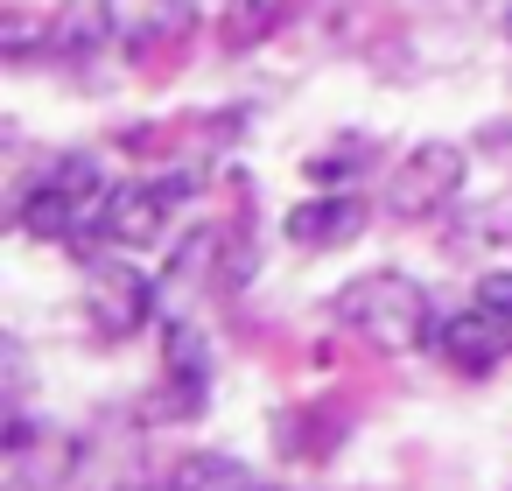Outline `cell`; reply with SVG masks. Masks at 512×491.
<instances>
[{
  "label": "cell",
  "mask_w": 512,
  "mask_h": 491,
  "mask_svg": "<svg viewBox=\"0 0 512 491\" xmlns=\"http://www.w3.org/2000/svg\"><path fill=\"white\" fill-rule=\"evenodd\" d=\"M106 204H113L106 169H99L92 155H64V162H50V169L15 197V218H22V232L85 253V239H106Z\"/></svg>",
  "instance_id": "1"
},
{
  "label": "cell",
  "mask_w": 512,
  "mask_h": 491,
  "mask_svg": "<svg viewBox=\"0 0 512 491\" xmlns=\"http://www.w3.org/2000/svg\"><path fill=\"white\" fill-rule=\"evenodd\" d=\"M337 323L358 330L372 351H414L428 337V295H421V281H407L393 267L386 274H358L337 295Z\"/></svg>",
  "instance_id": "2"
},
{
  "label": "cell",
  "mask_w": 512,
  "mask_h": 491,
  "mask_svg": "<svg viewBox=\"0 0 512 491\" xmlns=\"http://www.w3.org/2000/svg\"><path fill=\"white\" fill-rule=\"evenodd\" d=\"M456 190H463V148L421 141L414 155H400V169H393V183H386V218L428 225V218H442V211L456 204Z\"/></svg>",
  "instance_id": "3"
},
{
  "label": "cell",
  "mask_w": 512,
  "mask_h": 491,
  "mask_svg": "<svg viewBox=\"0 0 512 491\" xmlns=\"http://www.w3.org/2000/svg\"><path fill=\"white\" fill-rule=\"evenodd\" d=\"M85 316H92L99 337H134L155 316V281L127 260H99L85 274Z\"/></svg>",
  "instance_id": "4"
},
{
  "label": "cell",
  "mask_w": 512,
  "mask_h": 491,
  "mask_svg": "<svg viewBox=\"0 0 512 491\" xmlns=\"http://www.w3.org/2000/svg\"><path fill=\"white\" fill-rule=\"evenodd\" d=\"M190 197V176H162V183H113L106 204V239L113 246H155L169 232V211Z\"/></svg>",
  "instance_id": "5"
},
{
  "label": "cell",
  "mask_w": 512,
  "mask_h": 491,
  "mask_svg": "<svg viewBox=\"0 0 512 491\" xmlns=\"http://www.w3.org/2000/svg\"><path fill=\"white\" fill-rule=\"evenodd\" d=\"M435 351H442V365H456V372H491V365L512 351V323H505L498 309H484V302H463V309H449V323L435 330Z\"/></svg>",
  "instance_id": "6"
},
{
  "label": "cell",
  "mask_w": 512,
  "mask_h": 491,
  "mask_svg": "<svg viewBox=\"0 0 512 491\" xmlns=\"http://www.w3.org/2000/svg\"><path fill=\"white\" fill-rule=\"evenodd\" d=\"M71 463H78V442L43 428V421H29L15 407V421H8V470H15V484L22 491H50V484L71 477Z\"/></svg>",
  "instance_id": "7"
},
{
  "label": "cell",
  "mask_w": 512,
  "mask_h": 491,
  "mask_svg": "<svg viewBox=\"0 0 512 491\" xmlns=\"http://www.w3.org/2000/svg\"><path fill=\"white\" fill-rule=\"evenodd\" d=\"M190 22H197L190 0H113V43L134 50V57H148L162 43H183Z\"/></svg>",
  "instance_id": "8"
},
{
  "label": "cell",
  "mask_w": 512,
  "mask_h": 491,
  "mask_svg": "<svg viewBox=\"0 0 512 491\" xmlns=\"http://www.w3.org/2000/svg\"><path fill=\"white\" fill-rule=\"evenodd\" d=\"M281 232H288L295 246L323 253V246H344V239L365 232V204H358L351 190H323V197H302V204L281 218Z\"/></svg>",
  "instance_id": "9"
},
{
  "label": "cell",
  "mask_w": 512,
  "mask_h": 491,
  "mask_svg": "<svg viewBox=\"0 0 512 491\" xmlns=\"http://www.w3.org/2000/svg\"><path fill=\"white\" fill-rule=\"evenodd\" d=\"M211 393V344L197 323H169V421H190Z\"/></svg>",
  "instance_id": "10"
},
{
  "label": "cell",
  "mask_w": 512,
  "mask_h": 491,
  "mask_svg": "<svg viewBox=\"0 0 512 491\" xmlns=\"http://www.w3.org/2000/svg\"><path fill=\"white\" fill-rule=\"evenodd\" d=\"M99 43H113V0H71V8L50 22L57 57H92Z\"/></svg>",
  "instance_id": "11"
},
{
  "label": "cell",
  "mask_w": 512,
  "mask_h": 491,
  "mask_svg": "<svg viewBox=\"0 0 512 491\" xmlns=\"http://www.w3.org/2000/svg\"><path fill=\"white\" fill-rule=\"evenodd\" d=\"M288 15H295V0H225L218 36H225V50H260Z\"/></svg>",
  "instance_id": "12"
},
{
  "label": "cell",
  "mask_w": 512,
  "mask_h": 491,
  "mask_svg": "<svg viewBox=\"0 0 512 491\" xmlns=\"http://www.w3.org/2000/svg\"><path fill=\"white\" fill-rule=\"evenodd\" d=\"M169 491H260V484H253V470L232 463V456H190V463H176Z\"/></svg>",
  "instance_id": "13"
},
{
  "label": "cell",
  "mask_w": 512,
  "mask_h": 491,
  "mask_svg": "<svg viewBox=\"0 0 512 491\" xmlns=\"http://www.w3.org/2000/svg\"><path fill=\"white\" fill-rule=\"evenodd\" d=\"M365 155H372L365 141H351V148H323V155H309V176H316V183H330V176H351Z\"/></svg>",
  "instance_id": "14"
},
{
  "label": "cell",
  "mask_w": 512,
  "mask_h": 491,
  "mask_svg": "<svg viewBox=\"0 0 512 491\" xmlns=\"http://www.w3.org/2000/svg\"><path fill=\"white\" fill-rule=\"evenodd\" d=\"M477 302H484V309H498V316L512 323V274H505V267H498V274H484V281H477Z\"/></svg>",
  "instance_id": "15"
},
{
  "label": "cell",
  "mask_w": 512,
  "mask_h": 491,
  "mask_svg": "<svg viewBox=\"0 0 512 491\" xmlns=\"http://www.w3.org/2000/svg\"><path fill=\"white\" fill-rule=\"evenodd\" d=\"M505 43H512V8H505Z\"/></svg>",
  "instance_id": "16"
}]
</instances>
